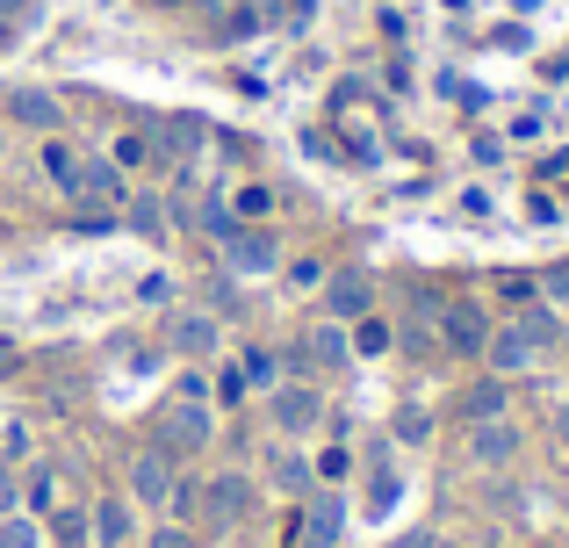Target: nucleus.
I'll return each mask as SVG.
<instances>
[{
	"label": "nucleus",
	"mask_w": 569,
	"mask_h": 548,
	"mask_svg": "<svg viewBox=\"0 0 569 548\" xmlns=\"http://www.w3.org/2000/svg\"><path fill=\"white\" fill-rule=\"evenodd\" d=\"M66 196H72V202H130V196H123V173H116V167H80Z\"/></svg>",
	"instance_id": "obj_13"
},
{
	"label": "nucleus",
	"mask_w": 569,
	"mask_h": 548,
	"mask_svg": "<svg viewBox=\"0 0 569 548\" xmlns=\"http://www.w3.org/2000/svg\"><path fill=\"white\" fill-rule=\"evenodd\" d=\"M43 173H51L58 188H72V173H80V152H72V145H58V130L43 138Z\"/></svg>",
	"instance_id": "obj_17"
},
{
	"label": "nucleus",
	"mask_w": 569,
	"mask_h": 548,
	"mask_svg": "<svg viewBox=\"0 0 569 548\" xmlns=\"http://www.w3.org/2000/svg\"><path fill=\"white\" fill-rule=\"evenodd\" d=\"M469 455H476V462H483V469H505V462H512V455H519V434H512V426H505V419H483V426H476V434H469Z\"/></svg>",
	"instance_id": "obj_12"
},
{
	"label": "nucleus",
	"mask_w": 569,
	"mask_h": 548,
	"mask_svg": "<svg viewBox=\"0 0 569 548\" xmlns=\"http://www.w3.org/2000/svg\"><path fill=\"white\" fill-rule=\"evenodd\" d=\"M339 527H347V506H339L332 491H310V512H303V535H296V548H332Z\"/></svg>",
	"instance_id": "obj_11"
},
{
	"label": "nucleus",
	"mask_w": 569,
	"mask_h": 548,
	"mask_svg": "<svg viewBox=\"0 0 569 548\" xmlns=\"http://www.w3.org/2000/svg\"><path fill=\"white\" fill-rule=\"evenodd\" d=\"M223 260H231V268H246V275H260V268H274V260H281V239H274V231H260V225H231V231H223Z\"/></svg>",
	"instance_id": "obj_4"
},
{
	"label": "nucleus",
	"mask_w": 569,
	"mask_h": 548,
	"mask_svg": "<svg viewBox=\"0 0 569 548\" xmlns=\"http://www.w3.org/2000/svg\"><path fill=\"white\" fill-rule=\"evenodd\" d=\"M426 548H455V541H426Z\"/></svg>",
	"instance_id": "obj_37"
},
{
	"label": "nucleus",
	"mask_w": 569,
	"mask_h": 548,
	"mask_svg": "<svg viewBox=\"0 0 569 548\" xmlns=\"http://www.w3.org/2000/svg\"><path fill=\"white\" fill-rule=\"evenodd\" d=\"M440 339H447L455 353H483V339H490L483 303H469V296H461V303H447V310H440Z\"/></svg>",
	"instance_id": "obj_7"
},
{
	"label": "nucleus",
	"mask_w": 569,
	"mask_h": 548,
	"mask_svg": "<svg viewBox=\"0 0 569 548\" xmlns=\"http://www.w3.org/2000/svg\"><path fill=\"white\" fill-rule=\"evenodd\" d=\"M274 477H281V491H289V498H310V484H318V469H310L303 455H281V462H274Z\"/></svg>",
	"instance_id": "obj_18"
},
{
	"label": "nucleus",
	"mask_w": 569,
	"mask_h": 548,
	"mask_svg": "<svg viewBox=\"0 0 569 548\" xmlns=\"http://www.w3.org/2000/svg\"><path fill=\"white\" fill-rule=\"evenodd\" d=\"M14 8H22V0H0V22H14Z\"/></svg>",
	"instance_id": "obj_35"
},
{
	"label": "nucleus",
	"mask_w": 569,
	"mask_h": 548,
	"mask_svg": "<svg viewBox=\"0 0 569 548\" xmlns=\"http://www.w3.org/2000/svg\"><path fill=\"white\" fill-rule=\"evenodd\" d=\"M318 419H325V397L310 390V382H289V390L274 382V426L281 434H310Z\"/></svg>",
	"instance_id": "obj_9"
},
{
	"label": "nucleus",
	"mask_w": 569,
	"mask_h": 548,
	"mask_svg": "<svg viewBox=\"0 0 569 548\" xmlns=\"http://www.w3.org/2000/svg\"><path fill=\"white\" fill-rule=\"evenodd\" d=\"M353 347H361V353H389V325L376 318V310H368V318H353Z\"/></svg>",
	"instance_id": "obj_21"
},
{
	"label": "nucleus",
	"mask_w": 569,
	"mask_h": 548,
	"mask_svg": "<svg viewBox=\"0 0 569 548\" xmlns=\"http://www.w3.org/2000/svg\"><path fill=\"white\" fill-rule=\"evenodd\" d=\"M8 116H14L22 130H37V138H51V130L66 123L58 94H43V87H8Z\"/></svg>",
	"instance_id": "obj_8"
},
{
	"label": "nucleus",
	"mask_w": 569,
	"mask_h": 548,
	"mask_svg": "<svg viewBox=\"0 0 569 548\" xmlns=\"http://www.w3.org/2000/svg\"><path fill=\"white\" fill-rule=\"evenodd\" d=\"M209 434H217V419H209L202 397H173V405L159 411V448L167 455H202Z\"/></svg>",
	"instance_id": "obj_1"
},
{
	"label": "nucleus",
	"mask_w": 569,
	"mask_h": 548,
	"mask_svg": "<svg viewBox=\"0 0 569 548\" xmlns=\"http://www.w3.org/2000/svg\"><path fill=\"white\" fill-rule=\"evenodd\" d=\"M238 210H246V217H267V210H274V196H267V188H246V196H238Z\"/></svg>",
	"instance_id": "obj_31"
},
{
	"label": "nucleus",
	"mask_w": 569,
	"mask_h": 548,
	"mask_svg": "<svg viewBox=\"0 0 569 548\" xmlns=\"http://www.w3.org/2000/svg\"><path fill=\"white\" fill-rule=\"evenodd\" d=\"M505 405H512V390H505V376H490V382H476V390L461 397V419H469V426L505 419Z\"/></svg>",
	"instance_id": "obj_14"
},
{
	"label": "nucleus",
	"mask_w": 569,
	"mask_h": 548,
	"mask_svg": "<svg viewBox=\"0 0 569 548\" xmlns=\"http://www.w3.org/2000/svg\"><path fill=\"white\" fill-rule=\"evenodd\" d=\"M58 541H66V548L87 541V520H80V512H58Z\"/></svg>",
	"instance_id": "obj_28"
},
{
	"label": "nucleus",
	"mask_w": 569,
	"mask_h": 548,
	"mask_svg": "<svg viewBox=\"0 0 569 548\" xmlns=\"http://www.w3.org/2000/svg\"><path fill=\"white\" fill-rule=\"evenodd\" d=\"M8 506H14V484H8V477H0V512H8Z\"/></svg>",
	"instance_id": "obj_33"
},
{
	"label": "nucleus",
	"mask_w": 569,
	"mask_h": 548,
	"mask_svg": "<svg viewBox=\"0 0 569 548\" xmlns=\"http://www.w3.org/2000/svg\"><path fill=\"white\" fill-rule=\"evenodd\" d=\"M541 289H548V303H569V260H556V268L541 275Z\"/></svg>",
	"instance_id": "obj_24"
},
{
	"label": "nucleus",
	"mask_w": 569,
	"mask_h": 548,
	"mask_svg": "<svg viewBox=\"0 0 569 548\" xmlns=\"http://www.w3.org/2000/svg\"><path fill=\"white\" fill-rule=\"evenodd\" d=\"M397 434H403V440H426V434H432V419H426V411H418V405H403V419H397Z\"/></svg>",
	"instance_id": "obj_26"
},
{
	"label": "nucleus",
	"mask_w": 569,
	"mask_h": 548,
	"mask_svg": "<svg viewBox=\"0 0 569 548\" xmlns=\"http://www.w3.org/2000/svg\"><path fill=\"white\" fill-rule=\"evenodd\" d=\"M246 390H252V382H246V368H223V376H217V397H223V405H238Z\"/></svg>",
	"instance_id": "obj_25"
},
{
	"label": "nucleus",
	"mask_w": 569,
	"mask_h": 548,
	"mask_svg": "<svg viewBox=\"0 0 569 548\" xmlns=\"http://www.w3.org/2000/svg\"><path fill=\"white\" fill-rule=\"evenodd\" d=\"M325 310H332V325H353V318H368V310H376V275H368V268H347V275H332V281H325Z\"/></svg>",
	"instance_id": "obj_2"
},
{
	"label": "nucleus",
	"mask_w": 569,
	"mask_h": 548,
	"mask_svg": "<svg viewBox=\"0 0 569 548\" xmlns=\"http://www.w3.org/2000/svg\"><path fill=\"white\" fill-rule=\"evenodd\" d=\"M167 347L188 353V361L217 353V318H202V310H173V318H167Z\"/></svg>",
	"instance_id": "obj_10"
},
{
	"label": "nucleus",
	"mask_w": 569,
	"mask_h": 548,
	"mask_svg": "<svg viewBox=\"0 0 569 548\" xmlns=\"http://www.w3.org/2000/svg\"><path fill=\"white\" fill-rule=\"evenodd\" d=\"M289 281H296V289H318V281H325V260H296Z\"/></svg>",
	"instance_id": "obj_29"
},
{
	"label": "nucleus",
	"mask_w": 569,
	"mask_h": 548,
	"mask_svg": "<svg viewBox=\"0 0 569 548\" xmlns=\"http://www.w3.org/2000/svg\"><path fill=\"white\" fill-rule=\"evenodd\" d=\"M238 368H246V382H260V390H274V382H281V376H274V368H281V353H267V347H252Z\"/></svg>",
	"instance_id": "obj_20"
},
{
	"label": "nucleus",
	"mask_w": 569,
	"mask_h": 548,
	"mask_svg": "<svg viewBox=\"0 0 569 548\" xmlns=\"http://www.w3.org/2000/svg\"><path fill=\"white\" fill-rule=\"evenodd\" d=\"M51 491H58V477L37 469V477H29V512H51Z\"/></svg>",
	"instance_id": "obj_23"
},
{
	"label": "nucleus",
	"mask_w": 569,
	"mask_h": 548,
	"mask_svg": "<svg viewBox=\"0 0 569 548\" xmlns=\"http://www.w3.org/2000/svg\"><path fill=\"white\" fill-rule=\"evenodd\" d=\"M8 368H14V347H0V376H8Z\"/></svg>",
	"instance_id": "obj_36"
},
{
	"label": "nucleus",
	"mask_w": 569,
	"mask_h": 548,
	"mask_svg": "<svg viewBox=\"0 0 569 548\" xmlns=\"http://www.w3.org/2000/svg\"><path fill=\"white\" fill-rule=\"evenodd\" d=\"M556 440H562V448H569V411H562V419H556Z\"/></svg>",
	"instance_id": "obj_34"
},
{
	"label": "nucleus",
	"mask_w": 569,
	"mask_h": 548,
	"mask_svg": "<svg viewBox=\"0 0 569 548\" xmlns=\"http://www.w3.org/2000/svg\"><path fill=\"white\" fill-rule=\"evenodd\" d=\"M533 353H541V339H533L519 318L505 325V332H490V339H483V361L498 368V376H519V368H533Z\"/></svg>",
	"instance_id": "obj_6"
},
{
	"label": "nucleus",
	"mask_w": 569,
	"mask_h": 548,
	"mask_svg": "<svg viewBox=\"0 0 569 548\" xmlns=\"http://www.w3.org/2000/svg\"><path fill=\"white\" fill-rule=\"evenodd\" d=\"M246 506H252V484L238 477V469H223V477H209V484H202V512H209V527L246 520Z\"/></svg>",
	"instance_id": "obj_5"
},
{
	"label": "nucleus",
	"mask_w": 569,
	"mask_h": 548,
	"mask_svg": "<svg viewBox=\"0 0 569 548\" xmlns=\"http://www.w3.org/2000/svg\"><path fill=\"white\" fill-rule=\"evenodd\" d=\"M173 491H181V477H173V455H167V448H144L138 462H130V498H144V506H167Z\"/></svg>",
	"instance_id": "obj_3"
},
{
	"label": "nucleus",
	"mask_w": 569,
	"mask_h": 548,
	"mask_svg": "<svg viewBox=\"0 0 569 548\" xmlns=\"http://www.w3.org/2000/svg\"><path fill=\"white\" fill-rule=\"evenodd\" d=\"M519 325H527V332L541 339V347H548V339H556V310H527V318H519Z\"/></svg>",
	"instance_id": "obj_27"
},
{
	"label": "nucleus",
	"mask_w": 569,
	"mask_h": 548,
	"mask_svg": "<svg viewBox=\"0 0 569 548\" xmlns=\"http://www.w3.org/2000/svg\"><path fill=\"white\" fill-rule=\"evenodd\" d=\"M94 535L101 541H130V506H123V498H101V506H94Z\"/></svg>",
	"instance_id": "obj_15"
},
{
	"label": "nucleus",
	"mask_w": 569,
	"mask_h": 548,
	"mask_svg": "<svg viewBox=\"0 0 569 548\" xmlns=\"http://www.w3.org/2000/svg\"><path fill=\"white\" fill-rule=\"evenodd\" d=\"M461 210H469V217H490L498 202H490V188H461Z\"/></svg>",
	"instance_id": "obj_30"
},
{
	"label": "nucleus",
	"mask_w": 569,
	"mask_h": 548,
	"mask_svg": "<svg viewBox=\"0 0 569 548\" xmlns=\"http://www.w3.org/2000/svg\"><path fill=\"white\" fill-rule=\"evenodd\" d=\"M152 548H194V535H188V527H159Z\"/></svg>",
	"instance_id": "obj_32"
},
{
	"label": "nucleus",
	"mask_w": 569,
	"mask_h": 548,
	"mask_svg": "<svg viewBox=\"0 0 569 548\" xmlns=\"http://www.w3.org/2000/svg\"><path fill=\"white\" fill-rule=\"evenodd\" d=\"M43 527L29 520V512H0V548H37Z\"/></svg>",
	"instance_id": "obj_19"
},
{
	"label": "nucleus",
	"mask_w": 569,
	"mask_h": 548,
	"mask_svg": "<svg viewBox=\"0 0 569 548\" xmlns=\"http://www.w3.org/2000/svg\"><path fill=\"white\" fill-rule=\"evenodd\" d=\"M116 159H123V167H144V159H159V145L130 130V138H116Z\"/></svg>",
	"instance_id": "obj_22"
},
{
	"label": "nucleus",
	"mask_w": 569,
	"mask_h": 548,
	"mask_svg": "<svg viewBox=\"0 0 569 548\" xmlns=\"http://www.w3.org/2000/svg\"><path fill=\"white\" fill-rule=\"evenodd\" d=\"M303 353H310V368H339V361H347V339H339V325H318Z\"/></svg>",
	"instance_id": "obj_16"
}]
</instances>
